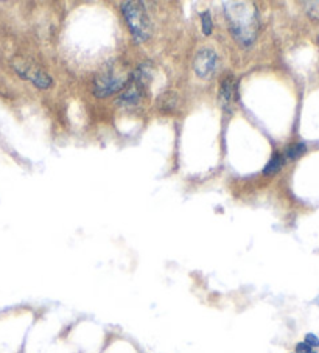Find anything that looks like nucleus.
<instances>
[{"label": "nucleus", "instance_id": "obj_4", "mask_svg": "<svg viewBox=\"0 0 319 353\" xmlns=\"http://www.w3.org/2000/svg\"><path fill=\"white\" fill-rule=\"evenodd\" d=\"M220 65L218 54L212 48H202L195 58V72L202 80H209L217 74Z\"/></svg>", "mask_w": 319, "mask_h": 353}, {"label": "nucleus", "instance_id": "obj_3", "mask_svg": "<svg viewBox=\"0 0 319 353\" xmlns=\"http://www.w3.org/2000/svg\"><path fill=\"white\" fill-rule=\"evenodd\" d=\"M128 83V75L125 70L109 69L97 77L94 94L95 97H108L124 89Z\"/></svg>", "mask_w": 319, "mask_h": 353}, {"label": "nucleus", "instance_id": "obj_10", "mask_svg": "<svg viewBox=\"0 0 319 353\" xmlns=\"http://www.w3.org/2000/svg\"><path fill=\"white\" fill-rule=\"evenodd\" d=\"M304 343L307 345H310L311 349H318V347H319V338L316 336V334H313V333H307Z\"/></svg>", "mask_w": 319, "mask_h": 353}, {"label": "nucleus", "instance_id": "obj_9", "mask_svg": "<svg viewBox=\"0 0 319 353\" xmlns=\"http://www.w3.org/2000/svg\"><path fill=\"white\" fill-rule=\"evenodd\" d=\"M201 26H202V33L206 36H211L212 34V17L209 11H204V13H201Z\"/></svg>", "mask_w": 319, "mask_h": 353}, {"label": "nucleus", "instance_id": "obj_7", "mask_svg": "<svg viewBox=\"0 0 319 353\" xmlns=\"http://www.w3.org/2000/svg\"><path fill=\"white\" fill-rule=\"evenodd\" d=\"M285 165V157L282 153H274L271 159H269V162L265 165V168H263V174L265 176H269V174H276L278 172H280L282 167Z\"/></svg>", "mask_w": 319, "mask_h": 353}, {"label": "nucleus", "instance_id": "obj_5", "mask_svg": "<svg viewBox=\"0 0 319 353\" xmlns=\"http://www.w3.org/2000/svg\"><path fill=\"white\" fill-rule=\"evenodd\" d=\"M14 69L22 78H26V80L32 81L36 88L47 89V88L52 86V78L48 77L47 74H44V72H42L41 69H38V67L22 63V64H14Z\"/></svg>", "mask_w": 319, "mask_h": 353}, {"label": "nucleus", "instance_id": "obj_6", "mask_svg": "<svg viewBox=\"0 0 319 353\" xmlns=\"http://www.w3.org/2000/svg\"><path fill=\"white\" fill-rule=\"evenodd\" d=\"M237 94V81L232 77L226 78L222 83V86H220V105H222L226 114H231L234 111V106L238 99Z\"/></svg>", "mask_w": 319, "mask_h": 353}, {"label": "nucleus", "instance_id": "obj_2", "mask_svg": "<svg viewBox=\"0 0 319 353\" xmlns=\"http://www.w3.org/2000/svg\"><path fill=\"white\" fill-rule=\"evenodd\" d=\"M122 13H124L128 27H130L133 38L136 42L142 44V42L148 41L151 38V22L150 17L146 14L145 8L140 2H124L122 3Z\"/></svg>", "mask_w": 319, "mask_h": 353}, {"label": "nucleus", "instance_id": "obj_1", "mask_svg": "<svg viewBox=\"0 0 319 353\" xmlns=\"http://www.w3.org/2000/svg\"><path fill=\"white\" fill-rule=\"evenodd\" d=\"M223 7L231 34L243 47L254 44L259 32V13L254 5L251 2H224Z\"/></svg>", "mask_w": 319, "mask_h": 353}, {"label": "nucleus", "instance_id": "obj_8", "mask_svg": "<svg viewBox=\"0 0 319 353\" xmlns=\"http://www.w3.org/2000/svg\"><path fill=\"white\" fill-rule=\"evenodd\" d=\"M307 151V145L305 143H293L290 147L287 148L284 157L288 161H296L299 159L300 156H302Z\"/></svg>", "mask_w": 319, "mask_h": 353}, {"label": "nucleus", "instance_id": "obj_11", "mask_svg": "<svg viewBox=\"0 0 319 353\" xmlns=\"http://www.w3.org/2000/svg\"><path fill=\"white\" fill-rule=\"evenodd\" d=\"M294 353H318V352H315V349H311V347L307 345L305 343H299V344H296Z\"/></svg>", "mask_w": 319, "mask_h": 353}]
</instances>
